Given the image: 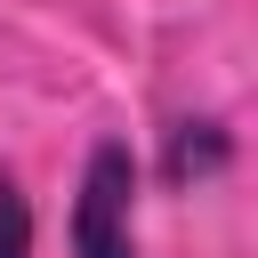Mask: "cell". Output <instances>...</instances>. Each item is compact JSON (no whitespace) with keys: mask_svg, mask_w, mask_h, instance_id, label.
<instances>
[{"mask_svg":"<svg viewBox=\"0 0 258 258\" xmlns=\"http://www.w3.org/2000/svg\"><path fill=\"white\" fill-rule=\"evenodd\" d=\"M218 169H234V129H226L218 113L169 121V145H161V177H169V185H210Z\"/></svg>","mask_w":258,"mask_h":258,"instance_id":"obj_2","label":"cell"},{"mask_svg":"<svg viewBox=\"0 0 258 258\" xmlns=\"http://www.w3.org/2000/svg\"><path fill=\"white\" fill-rule=\"evenodd\" d=\"M0 258H32V202L8 169H0Z\"/></svg>","mask_w":258,"mask_h":258,"instance_id":"obj_3","label":"cell"},{"mask_svg":"<svg viewBox=\"0 0 258 258\" xmlns=\"http://www.w3.org/2000/svg\"><path fill=\"white\" fill-rule=\"evenodd\" d=\"M137 185H145V169H137L129 137H97L81 161L73 218H64L73 258H137Z\"/></svg>","mask_w":258,"mask_h":258,"instance_id":"obj_1","label":"cell"}]
</instances>
